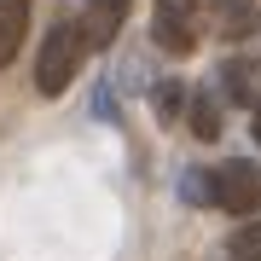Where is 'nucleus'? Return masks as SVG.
<instances>
[{
	"mask_svg": "<svg viewBox=\"0 0 261 261\" xmlns=\"http://www.w3.org/2000/svg\"><path fill=\"white\" fill-rule=\"evenodd\" d=\"M226 70V93H232V99H250V75H244V70H250V64H238V58H232V64H221ZM255 105V99H250Z\"/></svg>",
	"mask_w": 261,
	"mask_h": 261,
	"instance_id": "nucleus-10",
	"label": "nucleus"
},
{
	"mask_svg": "<svg viewBox=\"0 0 261 261\" xmlns=\"http://www.w3.org/2000/svg\"><path fill=\"white\" fill-rule=\"evenodd\" d=\"M203 18L215 23V35H226V41H244L261 23L255 18V0H203Z\"/></svg>",
	"mask_w": 261,
	"mask_h": 261,
	"instance_id": "nucleus-4",
	"label": "nucleus"
},
{
	"mask_svg": "<svg viewBox=\"0 0 261 261\" xmlns=\"http://www.w3.org/2000/svg\"><path fill=\"white\" fill-rule=\"evenodd\" d=\"M209 192H215V209L238 215V221H250V215L261 209V174H255V163H221L215 180H209Z\"/></svg>",
	"mask_w": 261,
	"mask_h": 261,
	"instance_id": "nucleus-2",
	"label": "nucleus"
},
{
	"mask_svg": "<svg viewBox=\"0 0 261 261\" xmlns=\"http://www.w3.org/2000/svg\"><path fill=\"white\" fill-rule=\"evenodd\" d=\"M87 47H93V41H87V29L82 23H53V35H47V47H41V58H35V87L41 93H64V87L75 82V70H82V58H87Z\"/></svg>",
	"mask_w": 261,
	"mask_h": 261,
	"instance_id": "nucleus-1",
	"label": "nucleus"
},
{
	"mask_svg": "<svg viewBox=\"0 0 261 261\" xmlns=\"http://www.w3.org/2000/svg\"><path fill=\"white\" fill-rule=\"evenodd\" d=\"M128 6H134V0H87V12H82L87 41H93V47H111L116 29H122V18H128Z\"/></svg>",
	"mask_w": 261,
	"mask_h": 261,
	"instance_id": "nucleus-5",
	"label": "nucleus"
},
{
	"mask_svg": "<svg viewBox=\"0 0 261 261\" xmlns=\"http://www.w3.org/2000/svg\"><path fill=\"white\" fill-rule=\"evenodd\" d=\"M23 29H29V0H0V70L18 58Z\"/></svg>",
	"mask_w": 261,
	"mask_h": 261,
	"instance_id": "nucleus-6",
	"label": "nucleus"
},
{
	"mask_svg": "<svg viewBox=\"0 0 261 261\" xmlns=\"http://www.w3.org/2000/svg\"><path fill=\"white\" fill-rule=\"evenodd\" d=\"M197 12H203V0H157L151 6V41L163 53H192L197 47Z\"/></svg>",
	"mask_w": 261,
	"mask_h": 261,
	"instance_id": "nucleus-3",
	"label": "nucleus"
},
{
	"mask_svg": "<svg viewBox=\"0 0 261 261\" xmlns=\"http://www.w3.org/2000/svg\"><path fill=\"white\" fill-rule=\"evenodd\" d=\"M180 105H186V87H180V82H157V87H151V111H157L163 122H174Z\"/></svg>",
	"mask_w": 261,
	"mask_h": 261,
	"instance_id": "nucleus-9",
	"label": "nucleus"
},
{
	"mask_svg": "<svg viewBox=\"0 0 261 261\" xmlns=\"http://www.w3.org/2000/svg\"><path fill=\"white\" fill-rule=\"evenodd\" d=\"M226 255L232 261H261V221H238L232 238H226Z\"/></svg>",
	"mask_w": 261,
	"mask_h": 261,
	"instance_id": "nucleus-7",
	"label": "nucleus"
},
{
	"mask_svg": "<svg viewBox=\"0 0 261 261\" xmlns=\"http://www.w3.org/2000/svg\"><path fill=\"white\" fill-rule=\"evenodd\" d=\"M192 134H197V140H221V111H215L209 93L192 99Z\"/></svg>",
	"mask_w": 261,
	"mask_h": 261,
	"instance_id": "nucleus-8",
	"label": "nucleus"
},
{
	"mask_svg": "<svg viewBox=\"0 0 261 261\" xmlns=\"http://www.w3.org/2000/svg\"><path fill=\"white\" fill-rule=\"evenodd\" d=\"M250 128H255V145H261V99L250 105Z\"/></svg>",
	"mask_w": 261,
	"mask_h": 261,
	"instance_id": "nucleus-11",
	"label": "nucleus"
}]
</instances>
